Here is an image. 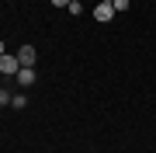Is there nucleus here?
<instances>
[{"instance_id":"obj_1","label":"nucleus","mask_w":156,"mask_h":153,"mask_svg":"<svg viewBox=\"0 0 156 153\" xmlns=\"http://www.w3.org/2000/svg\"><path fill=\"white\" fill-rule=\"evenodd\" d=\"M17 70H21V63H17V56H11V52H4V56H0V73H17Z\"/></svg>"},{"instance_id":"obj_2","label":"nucleus","mask_w":156,"mask_h":153,"mask_svg":"<svg viewBox=\"0 0 156 153\" xmlns=\"http://www.w3.org/2000/svg\"><path fill=\"white\" fill-rule=\"evenodd\" d=\"M17 63L21 66H35V46H21L17 49Z\"/></svg>"},{"instance_id":"obj_3","label":"nucleus","mask_w":156,"mask_h":153,"mask_svg":"<svg viewBox=\"0 0 156 153\" xmlns=\"http://www.w3.org/2000/svg\"><path fill=\"white\" fill-rule=\"evenodd\" d=\"M94 17H97V21H111V17H115V7L101 0V4H97V11H94Z\"/></svg>"},{"instance_id":"obj_4","label":"nucleus","mask_w":156,"mask_h":153,"mask_svg":"<svg viewBox=\"0 0 156 153\" xmlns=\"http://www.w3.org/2000/svg\"><path fill=\"white\" fill-rule=\"evenodd\" d=\"M17 80H21V87H31L35 84V66H21L17 70Z\"/></svg>"},{"instance_id":"obj_5","label":"nucleus","mask_w":156,"mask_h":153,"mask_svg":"<svg viewBox=\"0 0 156 153\" xmlns=\"http://www.w3.org/2000/svg\"><path fill=\"white\" fill-rule=\"evenodd\" d=\"M66 11H69V14H73V17H76V14H80V11H83V4H80V0H69V7H66Z\"/></svg>"},{"instance_id":"obj_6","label":"nucleus","mask_w":156,"mask_h":153,"mask_svg":"<svg viewBox=\"0 0 156 153\" xmlns=\"http://www.w3.org/2000/svg\"><path fill=\"white\" fill-rule=\"evenodd\" d=\"M11 104H14V108H24V104H28V97H24V94H14Z\"/></svg>"},{"instance_id":"obj_7","label":"nucleus","mask_w":156,"mask_h":153,"mask_svg":"<svg viewBox=\"0 0 156 153\" xmlns=\"http://www.w3.org/2000/svg\"><path fill=\"white\" fill-rule=\"evenodd\" d=\"M7 101H11V94H7V91H0V104H7Z\"/></svg>"},{"instance_id":"obj_8","label":"nucleus","mask_w":156,"mask_h":153,"mask_svg":"<svg viewBox=\"0 0 156 153\" xmlns=\"http://www.w3.org/2000/svg\"><path fill=\"white\" fill-rule=\"evenodd\" d=\"M52 7H69V0H52Z\"/></svg>"},{"instance_id":"obj_9","label":"nucleus","mask_w":156,"mask_h":153,"mask_svg":"<svg viewBox=\"0 0 156 153\" xmlns=\"http://www.w3.org/2000/svg\"><path fill=\"white\" fill-rule=\"evenodd\" d=\"M4 52H7V49H4V38H0V56H4Z\"/></svg>"}]
</instances>
